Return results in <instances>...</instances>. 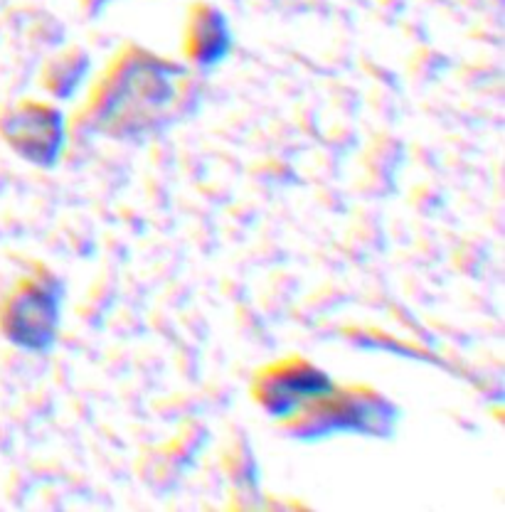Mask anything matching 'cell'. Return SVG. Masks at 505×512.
Instances as JSON below:
<instances>
[{
  "instance_id": "obj_2",
  "label": "cell",
  "mask_w": 505,
  "mask_h": 512,
  "mask_svg": "<svg viewBox=\"0 0 505 512\" xmlns=\"http://www.w3.org/2000/svg\"><path fill=\"white\" fill-rule=\"evenodd\" d=\"M397 412L385 397L372 392L368 387L340 389L338 384L333 392L313 402L294 419L286 421V429L294 431L303 439L333 434H372L385 436L392 431Z\"/></svg>"
},
{
  "instance_id": "obj_6",
  "label": "cell",
  "mask_w": 505,
  "mask_h": 512,
  "mask_svg": "<svg viewBox=\"0 0 505 512\" xmlns=\"http://www.w3.org/2000/svg\"><path fill=\"white\" fill-rule=\"evenodd\" d=\"M232 52V30L215 5L198 3L185 23L183 55L200 69H215Z\"/></svg>"
},
{
  "instance_id": "obj_7",
  "label": "cell",
  "mask_w": 505,
  "mask_h": 512,
  "mask_svg": "<svg viewBox=\"0 0 505 512\" xmlns=\"http://www.w3.org/2000/svg\"><path fill=\"white\" fill-rule=\"evenodd\" d=\"M87 69H89L87 55H82V52L77 50H67L65 55L55 57V60L50 62V67H47V74H45L47 92L62 96V99L69 94H74V89H77V84L82 82Z\"/></svg>"
},
{
  "instance_id": "obj_4",
  "label": "cell",
  "mask_w": 505,
  "mask_h": 512,
  "mask_svg": "<svg viewBox=\"0 0 505 512\" xmlns=\"http://www.w3.org/2000/svg\"><path fill=\"white\" fill-rule=\"evenodd\" d=\"M333 387H336L333 377L316 362L301 355H289L274 360L254 375L252 399L264 414L286 424L313 402L333 392Z\"/></svg>"
},
{
  "instance_id": "obj_3",
  "label": "cell",
  "mask_w": 505,
  "mask_h": 512,
  "mask_svg": "<svg viewBox=\"0 0 505 512\" xmlns=\"http://www.w3.org/2000/svg\"><path fill=\"white\" fill-rule=\"evenodd\" d=\"M62 320V286L55 274L25 276L0 308V330L15 348L47 352L55 345Z\"/></svg>"
},
{
  "instance_id": "obj_5",
  "label": "cell",
  "mask_w": 505,
  "mask_h": 512,
  "mask_svg": "<svg viewBox=\"0 0 505 512\" xmlns=\"http://www.w3.org/2000/svg\"><path fill=\"white\" fill-rule=\"evenodd\" d=\"M0 136L25 163L52 168L67 143V121L47 101L23 99L0 114Z\"/></svg>"
},
{
  "instance_id": "obj_1",
  "label": "cell",
  "mask_w": 505,
  "mask_h": 512,
  "mask_svg": "<svg viewBox=\"0 0 505 512\" xmlns=\"http://www.w3.org/2000/svg\"><path fill=\"white\" fill-rule=\"evenodd\" d=\"M188 69L138 45H126L94 82L79 124L114 141H141L170 124Z\"/></svg>"
}]
</instances>
